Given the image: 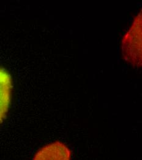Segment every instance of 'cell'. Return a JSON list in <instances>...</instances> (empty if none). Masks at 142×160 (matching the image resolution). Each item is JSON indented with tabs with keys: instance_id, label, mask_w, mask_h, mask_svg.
Returning <instances> with one entry per match:
<instances>
[{
	"instance_id": "7a4b0ae2",
	"label": "cell",
	"mask_w": 142,
	"mask_h": 160,
	"mask_svg": "<svg viewBox=\"0 0 142 160\" xmlns=\"http://www.w3.org/2000/svg\"><path fill=\"white\" fill-rule=\"evenodd\" d=\"M13 81L11 73L0 67V127L6 119L12 100Z\"/></svg>"
},
{
	"instance_id": "6da1fadb",
	"label": "cell",
	"mask_w": 142,
	"mask_h": 160,
	"mask_svg": "<svg viewBox=\"0 0 142 160\" xmlns=\"http://www.w3.org/2000/svg\"><path fill=\"white\" fill-rule=\"evenodd\" d=\"M122 53L127 62L137 67L142 66V13L135 16L122 41Z\"/></svg>"
},
{
	"instance_id": "3957f363",
	"label": "cell",
	"mask_w": 142,
	"mask_h": 160,
	"mask_svg": "<svg viewBox=\"0 0 142 160\" xmlns=\"http://www.w3.org/2000/svg\"><path fill=\"white\" fill-rule=\"evenodd\" d=\"M32 160H72V152L66 143L55 141L41 147Z\"/></svg>"
}]
</instances>
